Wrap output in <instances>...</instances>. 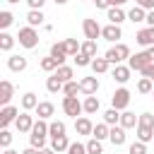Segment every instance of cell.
<instances>
[{"label":"cell","instance_id":"8fae6325","mask_svg":"<svg viewBox=\"0 0 154 154\" xmlns=\"http://www.w3.org/2000/svg\"><path fill=\"white\" fill-rule=\"evenodd\" d=\"M34 123H36V120H34V116H31L29 111H22V113H19V118L14 120V128H17V130L24 135V132H31Z\"/></svg>","mask_w":154,"mask_h":154},{"label":"cell","instance_id":"f6af8a7d","mask_svg":"<svg viewBox=\"0 0 154 154\" xmlns=\"http://www.w3.org/2000/svg\"><path fill=\"white\" fill-rule=\"evenodd\" d=\"M91 60H94V58H89V55H84V53H77V55H75V65H77V67H87V65H91Z\"/></svg>","mask_w":154,"mask_h":154},{"label":"cell","instance_id":"1f68e13d","mask_svg":"<svg viewBox=\"0 0 154 154\" xmlns=\"http://www.w3.org/2000/svg\"><path fill=\"white\" fill-rule=\"evenodd\" d=\"M53 75H58V77L63 79V84H65V82H72V77H75V70H72L70 65H60V67H58Z\"/></svg>","mask_w":154,"mask_h":154},{"label":"cell","instance_id":"f35d334b","mask_svg":"<svg viewBox=\"0 0 154 154\" xmlns=\"http://www.w3.org/2000/svg\"><path fill=\"white\" fill-rule=\"evenodd\" d=\"M12 22H14V14H12L10 10H2V12H0V29L7 31V26H12Z\"/></svg>","mask_w":154,"mask_h":154},{"label":"cell","instance_id":"9f6ffc18","mask_svg":"<svg viewBox=\"0 0 154 154\" xmlns=\"http://www.w3.org/2000/svg\"><path fill=\"white\" fill-rule=\"evenodd\" d=\"M41 154H55V152H53L51 147H46V149H41Z\"/></svg>","mask_w":154,"mask_h":154},{"label":"cell","instance_id":"db71d44e","mask_svg":"<svg viewBox=\"0 0 154 154\" xmlns=\"http://www.w3.org/2000/svg\"><path fill=\"white\" fill-rule=\"evenodd\" d=\"M128 0H111V7H123Z\"/></svg>","mask_w":154,"mask_h":154},{"label":"cell","instance_id":"bcb514c9","mask_svg":"<svg viewBox=\"0 0 154 154\" xmlns=\"http://www.w3.org/2000/svg\"><path fill=\"white\" fill-rule=\"evenodd\" d=\"M65 154H87V144H82V142H72L70 149H67Z\"/></svg>","mask_w":154,"mask_h":154},{"label":"cell","instance_id":"4fadbf2b","mask_svg":"<svg viewBox=\"0 0 154 154\" xmlns=\"http://www.w3.org/2000/svg\"><path fill=\"white\" fill-rule=\"evenodd\" d=\"M135 41H137L142 48H152V46H154V26H144V29H140L137 36H135Z\"/></svg>","mask_w":154,"mask_h":154},{"label":"cell","instance_id":"d4e9b609","mask_svg":"<svg viewBox=\"0 0 154 154\" xmlns=\"http://www.w3.org/2000/svg\"><path fill=\"white\" fill-rule=\"evenodd\" d=\"M67 132V125L63 123V120H51L48 123V135H51V140L53 137H63Z\"/></svg>","mask_w":154,"mask_h":154},{"label":"cell","instance_id":"4316f807","mask_svg":"<svg viewBox=\"0 0 154 154\" xmlns=\"http://www.w3.org/2000/svg\"><path fill=\"white\" fill-rule=\"evenodd\" d=\"M63 87H65V84H63V79H60L58 75H51V77L46 79V89H48L51 94H58V91H63Z\"/></svg>","mask_w":154,"mask_h":154},{"label":"cell","instance_id":"e575fe53","mask_svg":"<svg viewBox=\"0 0 154 154\" xmlns=\"http://www.w3.org/2000/svg\"><path fill=\"white\" fill-rule=\"evenodd\" d=\"M29 135H38V137H46V135H48V120H41V118H38V120L34 123V128H31V132H29Z\"/></svg>","mask_w":154,"mask_h":154},{"label":"cell","instance_id":"5b68a950","mask_svg":"<svg viewBox=\"0 0 154 154\" xmlns=\"http://www.w3.org/2000/svg\"><path fill=\"white\" fill-rule=\"evenodd\" d=\"M128 106H130V89H125V87H118L116 91H113V96H111V108H116V111H128Z\"/></svg>","mask_w":154,"mask_h":154},{"label":"cell","instance_id":"9c48e42d","mask_svg":"<svg viewBox=\"0 0 154 154\" xmlns=\"http://www.w3.org/2000/svg\"><path fill=\"white\" fill-rule=\"evenodd\" d=\"M17 118H19L17 106H12V103H10V106H2V108H0V130H5V128H7L10 123H14Z\"/></svg>","mask_w":154,"mask_h":154},{"label":"cell","instance_id":"4dcf8cb0","mask_svg":"<svg viewBox=\"0 0 154 154\" xmlns=\"http://www.w3.org/2000/svg\"><path fill=\"white\" fill-rule=\"evenodd\" d=\"M38 65H41V70H43V72H51V75L60 67V65H58V60H55V58H51V55L41 58V63H38Z\"/></svg>","mask_w":154,"mask_h":154},{"label":"cell","instance_id":"ee69618b","mask_svg":"<svg viewBox=\"0 0 154 154\" xmlns=\"http://www.w3.org/2000/svg\"><path fill=\"white\" fill-rule=\"evenodd\" d=\"M29 147H36V149H46V137H38V135H29Z\"/></svg>","mask_w":154,"mask_h":154},{"label":"cell","instance_id":"9a60e30c","mask_svg":"<svg viewBox=\"0 0 154 154\" xmlns=\"http://www.w3.org/2000/svg\"><path fill=\"white\" fill-rule=\"evenodd\" d=\"M75 132H77V135H91V132H94L91 118H89V116H79V118L75 120Z\"/></svg>","mask_w":154,"mask_h":154},{"label":"cell","instance_id":"ac0fdd59","mask_svg":"<svg viewBox=\"0 0 154 154\" xmlns=\"http://www.w3.org/2000/svg\"><path fill=\"white\" fill-rule=\"evenodd\" d=\"M26 58L24 55H10L7 58V70H12V72H24L26 70Z\"/></svg>","mask_w":154,"mask_h":154},{"label":"cell","instance_id":"680465c9","mask_svg":"<svg viewBox=\"0 0 154 154\" xmlns=\"http://www.w3.org/2000/svg\"><path fill=\"white\" fill-rule=\"evenodd\" d=\"M65 2H67V0H55V5H65Z\"/></svg>","mask_w":154,"mask_h":154},{"label":"cell","instance_id":"cb8c5ba5","mask_svg":"<svg viewBox=\"0 0 154 154\" xmlns=\"http://www.w3.org/2000/svg\"><path fill=\"white\" fill-rule=\"evenodd\" d=\"M137 120H140V116H135L132 111H123L120 113V128H125V130L137 128Z\"/></svg>","mask_w":154,"mask_h":154},{"label":"cell","instance_id":"52a82bcc","mask_svg":"<svg viewBox=\"0 0 154 154\" xmlns=\"http://www.w3.org/2000/svg\"><path fill=\"white\" fill-rule=\"evenodd\" d=\"M101 24L96 22V19H84L82 22V31H84V38L87 41H96L99 36H101Z\"/></svg>","mask_w":154,"mask_h":154},{"label":"cell","instance_id":"d590c367","mask_svg":"<svg viewBox=\"0 0 154 154\" xmlns=\"http://www.w3.org/2000/svg\"><path fill=\"white\" fill-rule=\"evenodd\" d=\"M65 41V48H67V55L75 58L79 51H82V43H77V38H63Z\"/></svg>","mask_w":154,"mask_h":154},{"label":"cell","instance_id":"30bf717a","mask_svg":"<svg viewBox=\"0 0 154 154\" xmlns=\"http://www.w3.org/2000/svg\"><path fill=\"white\" fill-rule=\"evenodd\" d=\"M79 91L84 96H96V91H99V77L96 75L94 77H82L79 79Z\"/></svg>","mask_w":154,"mask_h":154},{"label":"cell","instance_id":"60d3db41","mask_svg":"<svg viewBox=\"0 0 154 154\" xmlns=\"http://www.w3.org/2000/svg\"><path fill=\"white\" fill-rule=\"evenodd\" d=\"M77 91H79V82H75V79L72 82H65V87H63V94L65 96H75Z\"/></svg>","mask_w":154,"mask_h":154},{"label":"cell","instance_id":"f5cc1de1","mask_svg":"<svg viewBox=\"0 0 154 154\" xmlns=\"http://www.w3.org/2000/svg\"><path fill=\"white\" fill-rule=\"evenodd\" d=\"M22 154H41V149H36V147H26Z\"/></svg>","mask_w":154,"mask_h":154},{"label":"cell","instance_id":"681fc988","mask_svg":"<svg viewBox=\"0 0 154 154\" xmlns=\"http://www.w3.org/2000/svg\"><path fill=\"white\" fill-rule=\"evenodd\" d=\"M43 2H46V0H26L29 10H41V7H43Z\"/></svg>","mask_w":154,"mask_h":154},{"label":"cell","instance_id":"d6a6232c","mask_svg":"<svg viewBox=\"0 0 154 154\" xmlns=\"http://www.w3.org/2000/svg\"><path fill=\"white\" fill-rule=\"evenodd\" d=\"M103 123L106 125H120V111H116V108H108L106 113H103Z\"/></svg>","mask_w":154,"mask_h":154},{"label":"cell","instance_id":"f1b7e54d","mask_svg":"<svg viewBox=\"0 0 154 154\" xmlns=\"http://www.w3.org/2000/svg\"><path fill=\"white\" fill-rule=\"evenodd\" d=\"M128 19L130 22H135V24H140V22H147V10H142V7H132L130 12H128Z\"/></svg>","mask_w":154,"mask_h":154},{"label":"cell","instance_id":"94428289","mask_svg":"<svg viewBox=\"0 0 154 154\" xmlns=\"http://www.w3.org/2000/svg\"><path fill=\"white\" fill-rule=\"evenodd\" d=\"M152 96H154V91H152Z\"/></svg>","mask_w":154,"mask_h":154},{"label":"cell","instance_id":"44dd1931","mask_svg":"<svg viewBox=\"0 0 154 154\" xmlns=\"http://www.w3.org/2000/svg\"><path fill=\"white\" fill-rule=\"evenodd\" d=\"M70 140H67V135H63V137H53L51 140V149L55 152V154H63V152H67L70 149Z\"/></svg>","mask_w":154,"mask_h":154},{"label":"cell","instance_id":"8d00e7d4","mask_svg":"<svg viewBox=\"0 0 154 154\" xmlns=\"http://www.w3.org/2000/svg\"><path fill=\"white\" fill-rule=\"evenodd\" d=\"M137 91H140V94H152V91H154V82H152L149 77H140V82H137Z\"/></svg>","mask_w":154,"mask_h":154},{"label":"cell","instance_id":"603a6c76","mask_svg":"<svg viewBox=\"0 0 154 154\" xmlns=\"http://www.w3.org/2000/svg\"><path fill=\"white\" fill-rule=\"evenodd\" d=\"M53 113H55V106H53L51 101H41V103L36 106V116H38L41 120H48Z\"/></svg>","mask_w":154,"mask_h":154},{"label":"cell","instance_id":"8992f818","mask_svg":"<svg viewBox=\"0 0 154 154\" xmlns=\"http://www.w3.org/2000/svg\"><path fill=\"white\" fill-rule=\"evenodd\" d=\"M152 63V58H149V53L147 51H140V53H135V55H130V60H128V67L132 70V72H142L147 65Z\"/></svg>","mask_w":154,"mask_h":154},{"label":"cell","instance_id":"ba28073f","mask_svg":"<svg viewBox=\"0 0 154 154\" xmlns=\"http://www.w3.org/2000/svg\"><path fill=\"white\" fill-rule=\"evenodd\" d=\"M101 38H106L108 43H120V38H123V29L118 26V24H106L103 29H101Z\"/></svg>","mask_w":154,"mask_h":154},{"label":"cell","instance_id":"5bb4252c","mask_svg":"<svg viewBox=\"0 0 154 154\" xmlns=\"http://www.w3.org/2000/svg\"><path fill=\"white\" fill-rule=\"evenodd\" d=\"M48 55H51V58H55V60H58V65H65V60L70 58V55H67V48H65V41H58V43H53Z\"/></svg>","mask_w":154,"mask_h":154},{"label":"cell","instance_id":"f907efd6","mask_svg":"<svg viewBox=\"0 0 154 154\" xmlns=\"http://www.w3.org/2000/svg\"><path fill=\"white\" fill-rule=\"evenodd\" d=\"M94 5H96L99 10H108V7H111V0H94Z\"/></svg>","mask_w":154,"mask_h":154},{"label":"cell","instance_id":"816d5d0a","mask_svg":"<svg viewBox=\"0 0 154 154\" xmlns=\"http://www.w3.org/2000/svg\"><path fill=\"white\" fill-rule=\"evenodd\" d=\"M147 26H154V10L147 12Z\"/></svg>","mask_w":154,"mask_h":154},{"label":"cell","instance_id":"484cf974","mask_svg":"<svg viewBox=\"0 0 154 154\" xmlns=\"http://www.w3.org/2000/svg\"><path fill=\"white\" fill-rule=\"evenodd\" d=\"M84 113L87 116H94V113H99V108H101V103H99V96H84Z\"/></svg>","mask_w":154,"mask_h":154},{"label":"cell","instance_id":"e0dca14e","mask_svg":"<svg viewBox=\"0 0 154 154\" xmlns=\"http://www.w3.org/2000/svg\"><path fill=\"white\" fill-rule=\"evenodd\" d=\"M108 140H111V144H113V147H123V144H125V140H128V135H125V128H120V125H113V128H111V135H108Z\"/></svg>","mask_w":154,"mask_h":154},{"label":"cell","instance_id":"ffe728a7","mask_svg":"<svg viewBox=\"0 0 154 154\" xmlns=\"http://www.w3.org/2000/svg\"><path fill=\"white\" fill-rule=\"evenodd\" d=\"M43 22H46L43 10H29V12H26V24H29V26H34V29H36V26H41Z\"/></svg>","mask_w":154,"mask_h":154},{"label":"cell","instance_id":"7bdbcfd3","mask_svg":"<svg viewBox=\"0 0 154 154\" xmlns=\"http://www.w3.org/2000/svg\"><path fill=\"white\" fill-rule=\"evenodd\" d=\"M10 144H12V132L5 128V130H0V147H2V149H7Z\"/></svg>","mask_w":154,"mask_h":154},{"label":"cell","instance_id":"6da1fadb","mask_svg":"<svg viewBox=\"0 0 154 154\" xmlns=\"http://www.w3.org/2000/svg\"><path fill=\"white\" fill-rule=\"evenodd\" d=\"M137 140L140 142H154V113H140L137 120Z\"/></svg>","mask_w":154,"mask_h":154},{"label":"cell","instance_id":"277c9868","mask_svg":"<svg viewBox=\"0 0 154 154\" xmlns=\"http://www.w3.org/2000/svg\"><path fill=\"white\" fill-rule=\"evenodd\" d=\"M17 41H19V46H24V48H36V46H38V31H36L34 26L26 24V26L19 29Z\"/></svg>","mask_w":154,"mask_h":154},{"label":"cell","instance_id":"7402d4cb","mask_svg":"<svg viewBox=\"0 0 154 154\" xmlns=\"http://www.w3.org/2000/svg\"><path fill=\"white\" fill-rule=\"evenodd\" d=\"M41 101H38V96L34 94V91H26V94H22V108L24 111H36V106H38Z\"/></svg>","mask_w":154,"mask_h":154},{"label":"cell","instance_id":"836d02e7","mask_svg":"<svg viewBox=\"0 0 154 154\" xmlns=\"http://www.w3.org/2000/svg\"><path fill=\"white\" fill-rule=\"evenodd\" d=\"M12 46H14V36H12V34H7V31H2V34H0V51L10 53V51H12Z\"/></svg>","mask_w":154,"mask_h":154},{"label":"cell","instance_id":"7dc6e473","mask_svg":"<svg viewBox=\"0 0 154 154\" xmlns=\"http://www.w3.org/2000/svg\"><path fill=\"white\" fill-rule=\"evenodd\" d=\"M135 5H137V7H142V10H147V12H149V10H154V0H135Z\"/></svg>","mask_w":154,"mask_h":154},{"label":"cell","instance_id":"b9f144b4","mask_svg":"<svg viewBox=\"0 0 154 154\" xmlns=\"http://www.w3.org/2000/svg\"><path fill=\"white\" fill-rule=\"evenodd\" d=\"M128 154H149V152H147V144H144V142L135 140V142L130 144V152H128Z\"/></svg>","mask_w":154,"mask_h":154},{"label":"cell","instance_id":"c3c4849f","mask_svg":"<svg viewBox=\"0 0 154 154\" xmlns=\"http://www.w3.org/2000/svg\"><path fill=\"white\" fill-rule=\"evenodd\" d=\"M140 75H142V77H149V79L154 82V63H149V65H147V67H144Z\"/></svg>","mask_w":154,"mask_h":154},{"label":"cell","instance_id":"83f0119b","mask_svg":"<svg viewBox=\"0 0 154 154\" xmlns=\"http://www.w3.org/2000/svg\"><path fill=\"white\" fill-rule=\"evenodd\" d=\"M108 135H111V125H106V123H96L94 125V132H91V137H96V140H108Z\"/></svg>","mask_w":154,"mask_h":154},{"label":"cell","instance_id":"11a10c76","mask_svg":"<svg viewBox=\"0 0 154 154\" xmlns=\"http://www.w3.org/2000/svg\"><path fill=\"white\" fill-rule=\"evenodd\" d=\"M144 51L149 53V58H152V63H154V46H152V48H144Z\"/></svg>","mask_w":154,"mask_h":154},{"label":"cell","instance_id":"2e32d148","mask_svg":"<svg viewBox=\"0 0 154 154\" xmlns=\"http://www.w3.org/2000/svg\"><path fill=\"white\" fill-rule=\"evenodd\" d=\"M12 94H14L12 82H10V79H2V82H0V106H10Z\"/></svg>","mask_w":154,"mask_h":154},{"label":"cell","instance_id":"7c38bea8","mask_svg":"<svg viewBox=\"0 0 154 154\" xmlns=\"http://www.w3.org/2000/svg\"><path fill=\"white\" fill-rule=\"evenodd\" d=\"M111 77H113V82H118V84H125L130 77H132V70L128 67V65H113V70H111Z\"/></svg>","mask_w":154,"mask_h":154},{"label":"cell","instance_id":"3957f363","mask_svg":"<svg viewBox=\"0 0 154 154\" xmlns=\"http://www.w3.org/2000/svg\"><path fill=\"white\" fill-rule=\"evenodd\" d=\"M63 113L77 120V118L84 113V103H82L77 96H63Z\"/></svg>","mask_w":154,"mask_h":154},{"label":"cell","instance_id":"ab89813d","mask_svg":"<svg viewBox=\"0 0 154 154\" xmlns=\"http://www.w3.org/2000/svg\"><path fill=\"white\" fill-rule=\"evenodd\" d=\"M96 51H99V48H96V41H84L79 53H84V55H89V58H96Z\"/></svg>","mask_w":154,"mask_h":154},{"label":"cell","instance_id":"6f0895ef","mask_svg":"<svg viewBox=\"0 0 154 154\" xmlns=\"http://www.w3.org/2000/svg\"><path fill=\"white\" fill-rule=\"evenodd\" d=\"M2 154H19V152H14V149H10V147H7V149H5Z\"/></svg>","mask_w":154,"mask_h":154},{"label":"cell","instance_id":"d6986e66","mask_svg":"<svg viewBox=\"0 0 154 154\" xmlns=\"http://www.w3.org/2000/svg\"><path fill=\"white\" fill-rule=\"evenodd\" d=\"M106 17H108L111 24H118V26L128 19V14L123 12V7H108V10H106Z\"/></svg>","mask_w":154,"mask_h":154},{"label":"cell","instance_id":"f546056e","mask_svg":"<svg viewBox=\"0 0 154 154\" xmlns=\"http://www.w3.org/2000/svg\"><path fill=\"white\" fill-rule=\"evenodd\" d=\"M89 67H91V70H94V75H103V72H106V70H108V67H111V63H108V60H106V58H94V60H91V65H89Z\"/></svg>","mask_w":154,"mask_h":154},{"label":"cell","instance_id":"7a4b0ae2","mask_svg":"<svg viewBox=\"0 0 154 154\" xmlns=\"http://www.w3.org/2000/svg\"><path fill=\"white\" fill-rule=\"evenodd\" d=\"M111 65H120L123 60H130V48L125 46V43H116V46H111L108 51H106V55H103Z\"/></svg>","mask_w":154,"mask_h":154},{"label":"cell","instance_id":"91938a15","mask_svg":"<svg viewBox=\"0 0 154 154\" xmlns=\"http://www.w3.org/2000/svg\"><path fill=\"white\" fill-rule=\"evenodd\" d=\"M5 2H10V5H14V2H19V0H5Z\"/></svg>","mask_w":154,"mask_h":154},{"label":"cell","instance_id":"74e56055","mask_svg":"<svg viewBox=\"0 0 154 154\" xmlns=\"http://www.w3.org/2000/svg\"><path fill=\"white\" fill-rule=\"evenodd\" d=\"M87 154H103V142L96 140V137H91L87 142Z\"/></svg>","mask_w":154,"mask_h":154}]
</instances>
